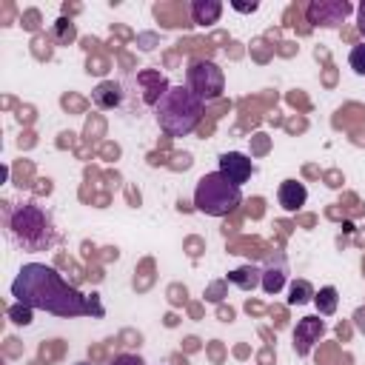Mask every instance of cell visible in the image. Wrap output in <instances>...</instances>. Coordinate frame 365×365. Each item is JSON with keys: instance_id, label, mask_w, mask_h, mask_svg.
I'll return each mask as SVG.
<instances>
[{"instance_id": "cell-18", "label": "cell", "mask_w": 365, "mask_h": 365, "mask_svg": "<svg viewBox=\"0 0 365 365\" xmlns=\"http://www.w3.org/2000/svg\"><path fill=\"white\" fill-rule=\"evenodd\" d=\"M348 66L354 68V74H362L365 77V43L354 46L351 54H348Z\"/></svg>"}, {"instance_id": "cell-5", "label": "cell", "mask_w": 365, "mask_h": 365, "mask_svg": "<svg viewBox=\"0 0 365 365\" xmlns=\"http://www.w3.org/2000/svg\"><path fill=\"white\" fill-rule=\"evenodd\" d=\"M185 86L202 100V103H211L217 97H222L225 91V74L222 68L214 63V60H191L188 63V71H185Z\"/></svg>"}, {"instance_id": "cell-11", "label": "cell", "mask_w": 365, "mask_h": 365, "mask_svg": "<svg viewBox=\"0 0 365 365\" xmlns=\"http://www.w3.org/2000/svg\"><path fill=\"white\" fill-rule=\"evenodd\" d=\"M222 14V3L220 0H194L191 3V20L197 26H214Z\"/></svg>"}, {"instance_id": "cell-7", "label": "cell", "mask_w": 365, "mask_h": 365, "mask_svg": "<svg viewBox=\"0 0 365 365\" xmlns=\"http://www.w3.org/2000/svg\"><path fill=\"white\" fill-rule=\"evenodd\" d=\"M322 336H325V319L302 317L297 322V328H294V351H297V356H308Z\"/></svg>"}, {"instance_id": "cell-13", "label": "cell", "mask_w": 365, "mask_h": 365, "mask_svg": "<svg viewBox=\"0 0 365 365\" xmlns=\"http://www.w3.org/2000/svg\"><path fill=\"white\" fill-rule=\"evenodd\" d=\"M314 305L319 311V317H331L339 305V291L334 285H322L317 294H314Z\"/></svg>"}, {"instance_id": "cell-22", "label": "cell", "mask_w": 365, "mask_h": 365, "mask_svg": "<svg viewBox=\"0 0 365 365\" xmlns=\"http://www.w3.org/2000/svg\"><path fill=\"white\" fill-rule=\"evenodd\" d=\"M356 328L365 331V311H356Z\"/></svg>"}, {"instance_id": "cell-2", "label": "cell", "mask_w": 365, "mask_h": 365, "mask_svg": "<svg viewBox=\"0 0 365 365\" xmlns=\"http://www.w3.org/2000/svg\"><path fill=\"white\" fill-rule=\"evenodd\" d=\"M3 222H6L9 240H11L17 248L29 251V254L48 251V248H54L57 240H60L51 214H48L40 202H34V200L9 202V205H6V214H3Z\"/></svg>"}, {"instance_id": "cell-16", "label": "cell", "mask_w": 365, "mask_h": 365, "mask_svg": "<svg viewBox=\"0 0 365 365\" xmlns=\"http://www.w3.org/2000/svg\"><path fill=\"white\" fill-rule=\"evenodd\" d=\"M54 37H57V43H60V46H68V43H74V37H77V29H74V23H71L68 17H60V20L54 23Z\"/></svg>"}, {"instance_id": "cell-17", "label": "cell", "mask_w": 365, "mask_h": 365, "mask_svg": "<svg viewBox=\"0 0 365 365\" xmlns=\"http://www.w3.org/2000/svg\"><path fill=\"white\" fill-rule=\"evenodd\" d=\"M9 317H11L14 325H31L34 308H29V305H23V302H14V305L9 308Z\"/></svg>"}, {"instance_id": "cell-9", "label": "cell", "mask_w": 365, "mask_h": 365, "mask_svg": "<svg viewBox=\"0 0 365 365\" xmlns=\"http://www.w3.org/2000/svg\"><path fill=\"white\" fill-rule=\"evenodd\" d=\"M277 200L285 211H297L299 205H305L308 200V188L299 182V180H282L279 188H277Z\"/></svg>"}, {"instance_id": "cell-15", "label": "cell", "mask_w": 365, "mask_h": 365, "mask_svg": "<svg viewBox=\"0 0 365 365\" xmlns=\"http://www.w3.org/2000/svg\"><path fill=\"white\" fill-rule=\"evenodd\" d=\"M314 285L308 279H294L291 282V291H288V302L291 305H305V302H314Z\"/></svg>"}, {"instance_id": "cell-1", "label": "cell", "mask_w": 365, "mask_h": 365, "mask_svg": "<svg viewBox=\"0 0 365 365\" xmlns=\"http://www.w3.org/2000/svg\"><path fill=\"white\" fill-rule=\"evenodd\" d=\"M11 297L14 302L63 319L88 314V297H83L74 285L63 279L57 268L46 262H26L11 279Z\"/></svg>"}, {"instance_id": "cell-19", "label": "cell", "mask_w": 365, "mask_h": 365, "mask_svg": "<svg viewBox=\"0 0 365 365\" xmlns=\"http://www.w3.org/2000/svg\"><path fill=\"white\" fill-rule=\"evenodd\" d=\"M108 365H145V362H143L137 354H117Z\"/></svg>"}, {"instance_id": "cell-6", "label": "cell", "mask_w": 365, "mask_h": 365, "mask_svg": "<svg viewBox=\"0 0 365 365\" xmlns=\"http://www.w3.org/2000/svg\"><path fill=\"white\" fill-rule=\"evenodd\" d=\"M356 9L348 0H311L305 9V17L311 26H325V29H336L342 26V20L348 14H354Z\"/></svg>"}, {"instance_id": "cell-8", "label": "cell", "mask_w": 365, "mask_h": 365, "mask_svg": "<svg viewBox=\"0 0 365 365\" xmlns=\"http://www.w3.org/2000/svg\"><path fill=\"white\" fill-rule=\"evenodd\" d=\"M220 174L228 177L234 185H242V182L251 180L254 163H251V157H245L242 151H225V154H220Z\"/></svg>"}, {"instance_id": "cell-14", "label": "cell", "mask_w": 365, "mask_h": 365, "mask_svg": "<svg viewBox=\"0 0 365 365\" xmlns=\"http://www.w3.org/2000/svg\"><path fill=\"white\" fill-rule=\"evenodd\" d=\"M282 285H285V268L282 265H268V268H262V282H259V288L265 291V294H279L282 291Z\"/></svg>"}, {"instance_id": "cell-21", "label": "cell", "mask_w": 365, "mask_h": 365, "mask_svg": "<svg viewBox=\"0 0 365 365\" xmlns=\"http://www.w3.org/2000/svg\"><path fill=\"white\" fill-rule=\"evenodd\" d=\"M356 26H359V31L365 34V0L356 6Z\"/></svg>"}, {"instance_id": "cell-4", "label": "cell", "mask_w": 365, "mask_h": 365, "mask_svg": "<svg viewBox=\"0 0 365 365\" xmlns=\"http://www.w3.org/2000/svg\"><path fill=\"white\" fill-rule=\"evenodd\" d=\"M242 202V191L240 185H234L228 177H222L220 171H208L197 180L194 188V208L200 214L208 217H228L237 205Z\"/></svg>"}, {"instance_id": "cell-12", "label": "cell", "mask_w": 365, "mask_h": 365, "mask_svg": "<svg viewBox=\"0 0 365 365\" xmlns=\"http://www.w3.org/2000/svg\"><path fill=\"white\" fill-rule=\"evenodd\" d=\"M228 282L237 285V288H242V291H254L262 282V271L254 268V265H242V268H234L228 274Z\"/></svg>"}, {"instance_id": "cell-20", "label": "cell", "mask_w": 365, "mask_h": 365, "mask_svg": "<svg viewBox=\"0 0 365 365\" xmlns=\"http://www.w3.org/2000/svg\"><path fill=\"white\" fill-rule=\"evenodd\" d=\"M231 9H234V11H242V14H251V11L259 9V3H257V0H251V3H237V0H231Z\"/></svg>"}, {"instance_id": "cell-3", "label": "cell", "mask_w": 365, "mask_h": 365, "mask_svg": "<svg viewBox=\"0 0 365 365\" xmlns=\"http://www.w3.org/2000/svg\"><path fill=\"white\" fill-rule=\"evenodd\" d=\"M202 106L205 103L188 86H168V91L154 106V117L168 137H185L200 125Z\"/></svg>"}, {"instance_id": "cell-23", "label": "cell", "mask_w": 365, "mask_h": 365, "mask_svg": "<svg viewBox=\"0 0 365 365\" xmlns=\"http://www.w3.org/2000/svg\"><path fill=\"white\" fill-rule=\"evenodd\" d=\"M80 365H86V362H80Z\"/></svg>"}, {"instance_id": "cell-10", "label": "cell", "mask_w": 365, "mask_h": 365, "mask_svg": "<svg viewBox=\"0 0 365 365\" xmlns=\"http://www.w3.org/2000/svg\"><path fill=\"white\" fill-rule=\"evenodd\" d=\"M120 100H123V88H120V83H114V80H103V83L91 91V103H94L97 108H103V111L120 106Z\"/></svg>"}]
</instances>
